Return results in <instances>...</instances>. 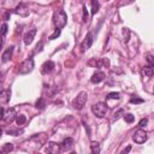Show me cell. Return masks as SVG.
<instances>
[{
  "instance_id": "1",
  "label": "cell",
  "mask_w": 154,
  "mask_h": 154,
  "mask_svg": "<svg viewBox=\"0 0 154 154\" xmlns=\"http://www.w3.org/2000/svg\"><path fill=\"white\" fill-rule=\"evenodd\" d=\"M66 22H67V14L64 10H58L54 16H53V23L57 28L61 29L66 25Z\"/></svg>"
},
{
  "instance_id": "2",
  "label": "cell",
  "mask_w": 154,
  "mask_h": 154,
  "mask_svg": "<svg viewBox=\"0 0 154 154\" xmlns=\"http://www.w3.org/2000/svg\"><path fill=\"white\" fill-rule=\"evenodd\" d=\"M32 69H34V59L30 57V58L25 59L24 61H22V63L18 65L17 72L20 73V75H26V73L31 72Z\"/></svg>"
},
{
  "instance_id": "3",
  "label": "cell",
  "mask_w": 154,
  "mask_h": 154,
  "mask_svg": "<svg viewBox=\"0 0 154 154\" xmlns=\"http://www.w3.org/2000/svg\"><path fill=\"white\" fill-rule=\"evenodd\" d=\"M87 100H88V94H87V91H81V93L75 97V100H73V102H72L73 108H75V109H82V108L84 107Z\"/></svg>"
},
{
  "instance_id": "4",
  "label": "cell",
  "mask_w": 154,
  "mask_h": 154,
  "mask_svg": "<svg viewBox=\"0 0 154 154\" xmlns=\"http://www.w3.org/2000/svg\"><path fill=\"white\" fill-rule=\"evenodd\" d=\"M107 109H108V108H107V105H106L105 102H96L95 105L91 106L93 113H94L96 117H99V118L105 117L106 113H107Z\"/></svg>"
},
{
  "instance_id": "5",
  "label": "cell",
  "mask_w": 154,
  "mask_h": 154,
  "mask_svg": "<svg viewBox=\"0 0 154 154\" xmlns=\"http://www.w3.org/2000/svg\"><path fill=\"white\" fill-rule=\"evenodd\" d=\"M147 138H148L147 132H146L144 130H142V129H138L137 131H135V134H134V136H132V140H134L136 143H138V144L144 143V142L147 141Z\"/></svg>"
},
{
  "instance_id": "6",
  "label": "cell",
  "mask_w": 154,
  "mask_h": 154,
  "mask_svg": "<svg viewBox=\"0 0 154 154\" xmlns=\"http://www.w3.org/2000/svg\"><path fill=\"white\" fill-rule=\"evenodd\" d=\"M14 116H16V109L12 107V108H8L7 112L5 111V108L2 107V116H1V120L2 122H6V123H11L13 119H14Z\"/></svg>"
},
{
  "instance_id": "7",
  "label": "cell",
  "mask_w": 154,
  "mask_h": 154,
  "mask_svg": "<svg viewBox=\"0 0 154 154\" xmlns=\"http://www.w3.org/2000/svg\"><path fill=\"white\" fill-rule=\"evenodd\" d=\"M93 41H94V38H93V34H91V32H88L87 36H85V38H84V41H83L82 45H81V51H82V52L88 51V49L91 47Z\"/></svg>"
},
{
  "instance_id": "8",
  "label": "cell",
  "mask_w": 154,
  "mask_h": 154,
  "mask_svg": "<svg viewBox=\"0 0 154 154\" xmlns=\"http://www.w3.org/2000/svg\"><path fill=\"white\" fill-rule=\"evenodd\" d=\"M35 35H36V29L35 28H32V29H30L25 35H24V43L26 45V46H29L31 42H32V40H34V37H35Z\"/></svg>"
},
{
  "instance_id": "9",
  "label": "cell",
  "mask_w": 154,
  "mask_h": 154,
  "mask_svg": "<svg viewBox=\"0 0 154 154\" xmlns=\"http://www.w3.org/2000/svg\"><path fill=\"white\" fill-rule=\"evenodd\" d=\"M54 69V63L52 60H47L46 63H43L42 67H41V72L43 75H47V73H51Z\"/></svg>"
},
{
  "instance_id": "10",
  "label": "cell",
  "mask_w": 154,
  "mask_h": 154,
  "mask_svg": "<svg viewBox=\"0 0 154 154\" xmlns=\"http://www.w3.org/2000/svg\"><path fill=\"white\" fill-rule=\"evenodd\" d=\"M105 79V73L102 72V71H96V72H94L93 73V76H91V78H90V81H91V83H100V82H102Z\"/></svg>"
},
{
  "instance_id": "11",
  "label": "cell",
  "mask_w": 154,
  "mask_h": 154,
  "mask_svg": "<svg viewBox=\"0 0 154 154\" xmlns=\"http://www.w3.org/2000/svg\"><path fill=\"white\" fill-rule=\"evenodd\" d=\"M60 146H61V150H70L73 147V140L71 137H67L60 143Z\"/></svg>"
},
{
  "instance_id": "12",
  "label": "cell",
  "mask_w": 154,
  "mask_h": 154,
  "mask_svg": "<svg viewBox=\"0 0 154 154\" xmlns=\"http://www.w3.org/2000/svg\"><path fill=\"white\" fill-rule=\"evenodd\" d=\"M13 12H14V13L20 14L22 17H26V16L29 14V10L26 8V6H25L24 4H20L19 6H17V8H16Z\"/></svg>"
},
{
  "instance_id": "13",
  "label": "cell",
  "mask_w": 154,
  "mask_h": 154,
  "mask_svg": "<svg viewBox=\"0 0 154 154\" xmlns=\"http://www.w3.org/2000/svg\"><path fill=\"white\" fill-rule=\"evenodd\" d=\"M47 152H48V153H59V152H63V150H61V146H60V144H57V143H48V146H47Z\"/></svg>"
},
{
  "instance_id": "14",
  "label": "cell",
  "mask_w": 154,
  "mask_h": 154,
  "mask_svg": "<svg viewBox=\"0 0 154 154\" xmlns=\"http://www.w3.org/2000/svg\"><path fill=\"white\" fill-rule=\"evenodd\" d=\"M12 53H13V47L11 46L10 48H7L4 53H2V55H1V60H2V63H6V61H8L10 60V58L12 57Z\"/></svg>"
},
{
  "instance_id": "15",
  "label": "cell",
  "mask_w": 154,
  "mask_h": 154,
  "mask_svg": "<svg viewBox=\"0 0 154 154\" xmlns=\"http://www.w3.org/2000/svg\"><path fill=\"white\" fill-rule=\"evenodd\" d=\"M141 72H142V75H143L144 77H152V76L154 75V69H153L152 66H144Z\"/></svg>"
},
{
  "instance_id": "16",
  "label": "cell",
  "mask_w": 154,
  "mask_h": 154,
  "mask_svg": "<svg viewBox=\"0 0 154 154\" xmlns=\"http://www.w3.org/2000/svg\"><path fill=\"white\" fill-rule=\"evenodd\" d=\"M90 149H91V153H94V154H99V153H100V144H99L97 142L93 141V142L90 143Z\"/></svg>"
},
{
  "instance_id": "17",
  "label": "cell",
  "mask_w": 154,
  "mask_h": 154,
  "mask_svg": "<svg viewBox=\"0 0 154 154\" xmlns=\"http://www.w3.org/2000/svg\"><path fill=\"white\" fill-rule=\"evenodd\" d=\"M90 2H91V14H95L100 8V4L97 0H90Z\"/></svg>"
},
{
  "instance_id": "18",
  "label": "cell",
  "mask_w": 154,
  "mask_h": 154,
  "mask_svg": "<svg viewBox=\"0 0 154 154\" xmlns=\"http://www.w3.org/2000/svg\"><path fill=\"white\" fill-rule=\"evenodd\" d=\"M36 107H37L38 109H43V108L46 107V100H45L43 97H40V99L36 101Z\"/></svg>"
},
{
  "instance_id": "19",
  "label": "cell",
  "mask_w": 154,
  "mask_h": 154,
  "mask_svg": "<svg viewBox=\"0 0 154 154\" xmlns=\"http://www.w3.org/2000/svg\"><path fill=\"white\" fill-rule=\"evenodd\" d=\"M12 149H13V144L12 143H6V144H4L1 147V152L2 153H10Z\"/></svg>"
},
{
  "instance_id": "20",
  "label": "cell",
  "mask_w": 154,
  "mask_h": 154,
  "mask_svg": "<svg viewBox=\"0 0 154 154\" xmlns=\"http://www.w3.org/2000/svg\"><path fill=\"white\" fill-rule=\"evenodd\" d=\"M25 122H26L25 116H23V114H18V116L16 117V123H17L18 125H23Z\"/></svg>"
},
{
  "instance_id": "21",
  "label": "cell",
  "mask_w": 154,
  "mask_h": 154,
  "mask_svg": "<svg viewBox=\"0 0 154 154\" xmlns=\"http://www.w3.org/2000/svg\"><path fill=\"white\" fill-rule=\"evenodd\" d=\"M106 99L107 100H109V99H120V93H118V91H112V93H109L107 96H106Z\"/></svg>"
},
{
  "instance_id": "22",
  "label": "cell",
  "mask_w": 154,
  "mask_h": 154,
  "mask_svg": "<svg viewBox=\"0 0 154 154\" xmlns=\"http://www.w3.org/2000/svg\"><path fill=\"white\" fill-rule=\"evenodd\" d=\"M144 100L141 99V97H137V95H132L131 99H130V102L131 103H142Z\"/></svg>"
},
{
  "instance_id": "23",
  "label": "cell",
  "mask_w": 154,
  "mask_h": 154,
  "mask_svg": "<svg viewBox=\"0 0 154 154\" xmlns=\"http://www.w3.org/2000/svg\"><path fill=\"white\" fill-rule=\"evenodd\" d=\"M124 119H125V122L126 123H132L134 120H135V116L134 114H131V113H128V114H124Z\"/></svg>"
},
{
  "instance_id": "24",
  "label": "cell",
  "mask_w": 154,
  "mask_h": 154,
  "mask_svg": "<svg viewBox=\"0 0 154 154\" xmlns=\"http://www.w3.org/2000/svg\"><path fill=\"white\" fill-rule=\"evenodd\" d=\"M147 63L149 64V66L154 67V55L148 54V55H147Z\"/></svg>"
},
{
  "instance_id": "25",
  "label": "cell",
  "mask_w": 154,
  "mask_h": 154,
  "mask_svg": "<svg viewBox=\"0 0 154 154\" xmlns=\"http://www.w3.org/2000/svg\"><path fill=\"white\" fill-rule=\"evenodd\" d=\"M59 35H60V29H59V28H57V29H55V31H54V32H53L48 38H49V40H54V38H57Z\"/></svg>"
},
{
  "instance_id": "26",
  "label": "cell",
  "mask_w": 154,
  "mask_h": 154,
  "mask_svg": "<svg viewBox=\"0 0 154 154\" xmlns=\"http://www.w3.org/2000/svg\"><path fill=\"white\" fill-rule=\"evenodd\" d=\"M122 114H125V113H124V109H123V108H120L119 111H117V112L114 113V120L119 119V118L122 117Z\"/></svg>"
},
{
  "instance_id": "27",
  "label": "cell",
  "mask_w": 154,
  "mask_h": 154,
  "mask_svg": "<svg viewBox=\"0 0 154 154\" xmlns=\"http://www.w3.org/2000/svg\"><path fill=\"white\" fill-rule=\"evenodd\" d=\"M83 22H88V11L85 5H83Z\"/></svg>"
},
{
  "instance_id": "28",
  "label": "cell",
  "mask_w": 154,
  "mask_h": 154,
  "mask_svg": "<svg viewBox=\"0 0 154 154\" xmlns=\"http://www.w3.org/2000/svg\"><path fill=\"white\" fill-rule=\"evenodd\" d=\"M6 32H7V24L2 23V25H1V34H2V36H5Z\"/></svg>"
},
{
  "instance_id": "29",
  "label": "cell",
  "mask_w": 154,
  "mask_h": 154,
  "mask_svg": "<svg viewBox=\"0 0 154 154\" xmlns=\"http://www.w3.org/2000/svg\"><path fill=\"white\" fill-rule=\"evenodd\" d=\"M147 124H148V119H147V118H143V119H141V120H140V123H138V125H140L141 128L146 126Z\"/></svg>"
},
{
  "instance_id": "30",
  "label": "cell",
  "mask_w": 154,
  "mask_h": 154,
  "mask_svg": "<svg viewBox=\"0 0 154 154\" xmlns=\"http://www.w3.org/2000/svg\"><path fill=\"white\" fill-rule=\"evenodd\" d=\"M11 13H12V11H10V10H7V11L5 12V14H4V19H5V20H7V19L10 18V16H11Z\"/></svg>"
},
{
  "instance_id": "31",
  "label": "cell",
  "mask_w": 154,
  "mask_h": 154,
  "mask_svg": "<svg viewBox=\"0 0 154 154\" xmlns=\"http://www.w3.org/2000/svg\"><path fill=\"white\" fill-rule=\"evenodd\" d=\"M42 47H43V43H42V42H40V43L36 46V49H35V52H34V53H37V52L42 51Z\"/></svg>"
},
{
  "instance_id": "32",
  "label": "cell",
  "mask_w": 154,
  "mask_h": 154,
  "mask_svg": "<svg viewBox=\"0 0 154 154\" xmlns=\"http://www.w3.org/2000/svg\"><path fill=\"white\" fill-rule=\"evenodd\" d=\"M7 134L16 136V135H18V134H19V131H17V130H8V131H7Z\"/></svg>"
},
{
  "instance_id": "33",
  "label": "cell",
  "mask_w": 154,
  "mask_h": 154,
  "mask_svg": "<svg viewBox=\"0 0 154 154\" xmlns=\"http://www.w3.org/2000/svg\"><path fill=\"white\" fill-rule=\"evenodd\" d=\"M130 150H131V147L129 146V147H126V149L123 150V153H128V152H130Z\"/></svg>"
},
{
  "instance_id": "34",
  "label": "cell",
  "mask_w": 154,
  "mask_h": 154,
  "mask_svg": "<svg viewBox=\"0 0 154 154\" xmlns=\"http://www.w3.org/2000/svg\"><path fill=\"white\" fill-rule=\"evenodd\" d=\"M153 93H154V88H153Z\"/></svg>"
}]
</instances>
